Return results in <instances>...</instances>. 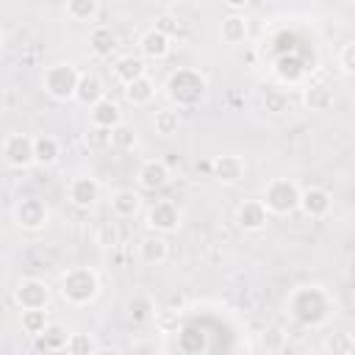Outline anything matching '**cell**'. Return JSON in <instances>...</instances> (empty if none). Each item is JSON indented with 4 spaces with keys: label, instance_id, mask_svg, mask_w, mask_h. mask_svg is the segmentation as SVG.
<instances>
[{
    "label": "cell",
    "instance_id": "6da1fadb",
    "mask_svg": "<svg viewBox=\"0 0 355 355\" xmlns=\"http://www.w3.org/2000/svg\"><path fill=\"white\" fill-rule=\"evenodd\" d=\"M286 311L305 327H319L330 319L333 313V297L324 286H300L288 294Z\"/></svg>",
    "mask_w": 355,
    "mask_h": 355
},
{
    "label": "cell",
    "instance_id": "7a4b0ae2",
    "mask_svg": "<svg viewBox=\"0 0 355 355\" xmlns=\"http://www.w3.org/2000/svg\"><path fill=\"white\" fill-rule=\"evenodd\" d=\"M205 94H208V80L200 69L180 67L166 80V97L178 108H194L205 100Z\"/></svg>",
    "mask_w": 355,
    "mask_h": 355
},
{
    "label": "cell",
    "instance_id": "3957f363",
    "mask_svg": "<svg viewBox=\"0 0 355 355\" xmlns=\"http://www.w3.org/2000/svg\"><path fill=\"white\" fill-rule=\"evenodd\" d=\"M58 291L61 297L75 305V308H83L89 302L97 300L100 294V277L92 266H69L67 272H61V280H58Z\"/></svg>",
    "mask_w": 355,
    "mask_h": 355
},
{
    "label": "cell",
    "instance_id": "277c9868",
    "mask_svg": "<svg viewBox=\"0 0 355 355\" xmlns=\"http://www.w3.org/2000/svg\"><path fill=\"white\" fill-rule=\"evenodd\" d=\"M80 75H83V72H80L75 64H69V61L53 64V67H47L44 75H42V89H44L53 100H58V103L75 100Z\"/></svg>",
    "mask_w": 355,
    "mask_h": 355
},
{
    "label": "cell",
    "instance_id": "5b68a950",
    "mask_svg": "<svg viewBox=\"0 0 355 355\" xmlns=\"http://www.w3.org/2000/svg\"><path fill=\"white\" fill-rule=\"evenodd\" d=\"M300 194H302V189H300L291 178H272V180L263 186L261 200L266 202L269 214L286 216V214H291V211L300 208Z\"/></svg>",
    "mask_w": 355,
    "mask_h": 355
},
{
    "label": "cell",
    "instance_id": "8992f818",
    "mask_svg": "<svg viewBox=\"0 0 355 355\" xmlns=\"http://www.w3.org/2000/svg\"><path fill=\"white\" fill-rule=\"evenodd\" d=\"M3 161L11 169H28L31 164H36L33 136H28V133H8L3 139Z\"/></svg>",
    "mask_w": 355,
    "mask_h": 355
},
{
    "label": "cell",
    "instance_id": "52a82bcc",
    "mask_svg": "<svg viewBox=\"0 0 355 355\" xmlns=\"http://www.w3.org/2000/svg\"><path fill=\"white\" fill-rule=\"evenodd\" d=\"M47 219H50V211H47L44 200H39V197H22L14 205V222H17V227H22L28 233L42 230L47 225Z\"/></svg>",
    "mask_w": 355,
    "mask_h": 355
},
{
    "label": "cell",
    "instance_id": "ba28073f",
    "mask_svg": "<svg viewBox=\"0 0 355 355\" xmlns=\"http://www.w3.org/2000/svg\"><path fill=\"white\" fill-rule=\"evenodd\" d=\"M14 302L19 311L28 308H47L50 305V286L39 277H22L14 288Z\"/></svg>",
    "mask_w": 355,
    "mask_h": 355
},
{
    "label": "cell",
    "instance_id": "9c48e42d",
    "mask_svg": "<svg viewBox=\"0 0 355 355\" xmlns=\"http://www.w3.org/2000/svg\"><path fill=\"white\" fill-rule=\"evenodd\" d=\"M233 222L244 233H258L269 222V208H266L263 200H244V202H239V208L233 214Z\"/></svg>",
    "mask_w": 355,
    "mask_h": 355
},
{
    "label": "cell",
    "instance_id": "30bf717a",
    "mask_svg": "<svg viewBox=\"0 0 355 355\" xmlns=\"http://www.w3.org/2000/svg\"><path fill=\"white\" fill-rule=\"evenodd\" d=\"M180 219H183V214H180V208L172 200H158L147 211V227L155 230V233H172V230H178L180 227Z\"/></svg>",
    "mask_w": 355,
    "mask_h": 355
},
{
    "label": "cell",
    "instance_id": "8fae6325",
    "mask_svg": "<svg viewBox=\"0 0 355 355\" xmlns=\"http://www.w3.org/2000/svg\"><path fill=\"white\" fill-rule=\"evenodd\" d=\"M244 172H247V164H244L241 155L227 153V155H216V158L211 161V178H214L216 183H222V186H236V183H241V180H244Z\"/></svg>",
    "mask_w": 355,
    "mask_h": 355
},
{
    "label": "cell",
    "instance_id": "7c38bea8",
    "mask_svg": "<svg viewBox=\"0 0 355 355\" xmlns=\"http://www.w3.org/2000/svg\"><path fill=\"white\" fill-rule=\"evenodd\" d=\"M67 197L78 208H92L100 200V183L92 175H75L67 186Z\"/></svg>",
    "mask_w": 355,
    "mask_h": 355
},
{
    "label": "cell",
    "instance_id": "4fadbf2b",
    "mask_svg": "<svg viewBox=\"0 0 355 355\" xmlns=\"http://www.w3.org/2000/svg\"><path fill=\"white\" fill-rule=\"evenodd\" d=\"M333 208V197L327 189L322 186H311V189H302L300 194V211L308 216V219H324Z\"/></svg>",
    "mask_w": 355,
    "mask_h": 355
},
{
    "label": "cell",
    "instance_id": "5bb4252c",
    "mask_svg": "<svg viewBox=\"0 0 355 355\" xmlns=\"http://www.w3.org/2000/svg\"><path fill=\"white\" fill-rule=\"evenodd\" d=\"M136 178H139V186H141L144 191H161V189L169 183L172 172H169V166H166L161 158H150V161H144V164L139 166Z\"/></svg>",
    "mask_w": 355,
    "mask_h": 355
},
{
    "label": "cell",
    "instance_id": "9a60e30c",
    "mask_svg": "<svg viewBox=\"0 0 355 355\" xmlns=\"http://www.w3.org/2000/svg\"><path fill=\"white\" fill-rule=\"evenodd\" d=\"M139 50H141V55L150 58V61H164V58L169 55V50H172V36H166L164 31H158V28L153 25V28H147V31L141 33Z\"/></svg>",
    "mask_w": 355,
    "mask_h": 355
},
{
    "label": "cell",
    "instance_id": "2e32d148",
    "mask_svg": "<svg viewBox=\"0 0 355 355\" xmlns=\"http://www.w3.org/2000/svg\"><path fill=\"white\" fill-rule=\"evenodd\" d=\"M139 258L144 263H150V266L164 263L169 258V241L164 239V233H155L153 230V233L141 236V241H139Z\"/></svg>",
    "mask_w": 355,
    "mask_h": 355
},
{
    "label": "cell",
    "instance_id": "e0dca14e",
    "mask_svg": "<svg viewBox=\"0 0 355 355\" xmlns=\"http://www.w3.org/2000/svg\"><path fill=\"white\" fill-rule=\"evenodd\" d=\"M89 119H92V125H97V128L114 130V128L122 122V111H119V105H116L111 97H103V100H97V103L89 108Z\"/></svg>",
    "mask_w": 355,
    "mask_h": 355
},
{
    "label": "cell",
    "instance_id": "ac0fdd59",
    "mask_svg": "<svg viewBox=\"0 0 355 355\" xmlns=\"http://www.w3.org/2000/svg\"><path fill=\"white\" fill-rule=\"evenodd\" d=\"M116 44H119V39H116L114 28H108V25H94V28L89 31V47H92L94 55L108 58V55L116 50Z\"/></svg>",
    "mask_w": 355,
    "mask_h": 355
},
{
    "label": "cell",
    "instance_id": "d6986e66",
    "mask_svg": "<svg viewBox=\"0 0 355 355\" xmlns=\"http://www.w3.org/2000/svg\"><path fill=\"white\" fill-rule=\"evenodd\" d=\"M141 75H147V67H144V58H141V55L128 53V55H119V58L114 61V78H116L122 86L130 83V80H136V78H141Z\"/></svg>",
    "mask_w": 355,
    "mask_h": 355
},
{
    "label": "cell",
    "instance_id": "ffe728a7",
    "mask_svg": "<svg viewBox=\"0 0 355 355\" xmlns=\"http://www.w3.org/2000/svg\"><path fill=\"white\" fill-rule=\"evenodd\" d=\"M302 103L308 111H330L336 97H333V89L324 86V83H311L302 89Z\"/></svg>",
    "mask_w": 355,
    "mask_h": 355
},
{
    "label": "cell",
    "instance_id": "44dd1931",
    "mask_svg": "<svg viewBox=\"0 0 355 355\" xmlns=\"http://www.w3.org/2000/svg\"><path fill=\"white\" fill-rule=\"evenodd\" d=\"M125 100L130 103V105H136V108H141V105H147V103H153V97H155V83L147 78V75H141V78H136V80H130V83H125Z\"/></svg>",
    "mask_w": 355,
    "mask_h": 355
},
{
    "label": "cell",
    "instance_id": "7402d4cb",
    "mask_svg": "<svg viewBox=\"0 0 355 355\" xmlns=\"http://www.w3.org/2000/svg\"><path fill=\"white\" fill-rule=\"evenodd\" d=\"M139 205H141V197H139V191H133V189H116V191L111 194V211H114L119 219L136 216Z\"/></svg>",
    "mask_w": 355,
    "mask_h": 355
},
{
    "label": "cell",
    "instance_id": "603a6c76",
    "mask_svg": "<svg viewBox=\"0 0 355 355\" xmlns=\"http://www.w3.org/2000/svg\"><path fill=\"white\" fill-rule=\"evenodd\" d=\"M247 33H250V25L241 14H227L219 25V36L225 44H241L247 39Z\"/></svg>",
    "mask_w": 355,
    "mask_h": 355
},
{
    "label": "cell",
    "instance_id": "cb8c5ba5",
    "mask_svg": "<svg viewBox=\"0 0 355 355\" xmlns=\"http://www.w3.org/2000/svg\"><path fill=\"white\" fill-rule=\"evenodd\" d=\"M103 97H105V86H103V80H100L97 75H92V72H83V75H80V83H78V94H75V100L92 108V105H94L97 100H103Z\"/></svg>",
    "mask_w": 355,
    "mask_h": 355
},
{
    "label": "cell",
    "instance_id": "d4e9b609",
    "mask_svg": "<svg viewBox=\"0 0 355 355\" xmlns=\"http://www.w3.org/2000/svg\"><path fill=\"white\" fill-rule=\"evenodd\" d=\"M67 341H69V333L61 324H55V322H50L36 336V347L44 349V352H61V349H67Z\"/></svg>",
    "mask_w": 355,
    "mask_h": 355
},
{
    "label": "cell",
    "instance_id": "484cf974",
    "mask_svg": "<svg viewBox=\"0 0 355 355\" xmlns=\"http://www.w3.org/2000/svg\"><path fill=\"white\" fill-rule=\"evenodd\" d=\"M305 72H308V67H302V61H300L294 53L280 55V58L275 61V75H277L283 83H300V80L305 78Z\"/></svg>",
    "mask_w": 355,
    "mask_h": 355
},
{
    "label": "cell",
    "instance_id": "4316f807",
    "mask_svg": "<svg viewBox=\"0 0 355 355\" xmlns=\"http://www.w3.org/2000/svg\"><path fill=\"white\" fill-rule=\"evenodd\" d=\"M33 155H36V164H42V166L55 164L58 155H61V144H58V139L50 136V133L33 136Z\"/></svg>",
    "mask_w": 355,
    "mask_h": 355
},
{
    "label": "cell",
    "instance_id": "83f0119b",
    "mask_svg": "<svg viewBox=\"0 0 355 355\" xmlns=\"http://www.w3.org/2000/svg\"><path fill=\"white\" fill-rule=\"evenodd\" d=\"M183 108H158L155 116H153V128L158 136H175L183 125V116H180Z\"/></svg>",
    "mask_w": 355,
    "mask_h": 355
},
{
    "label": "cell",
    "instance_id": "f1b7e54d",
    "mask_svg": "<svg viewBox=\"0 0 355 355\" xmlns=\"http://www.w3.org/2000/svg\"><path fill=\"white\" fill-rule=\"evenodd\" d=\"M128 316H130L136 324L150 322V319L155 316V302H153V297H147V294H133V297L128 300Z\"/></svg>",
    "mask_w": 355,
    "mask_h": 355
},
{
    "label": "cell",
    "instance_id": "f546056e",
    "mask_svg": "<svg viewBox=\"0 0 355 355\" xmlns=\"http://www.w3.org/2000/svg\"><path fill=\"white\" fill-rule=\"evenodd\" d=\"M19 324H22V333H28V336L36 338V336L50 324L47 308H28V311H19Z\"/></svg>",
    "mask_w": 355,
    "mask_h": 355
},
{
    "label": "cell",
    "instance_id": "4dcf8cb0",
    "mask_svg": "<svg viewBox=\"0 0 355 355\" xmlns=\"http://www.w3.org/2000/svg\"><path fill=\"white\" fill-rule=\"evenodd\" d=\"M100 14V0H67V17L75 22H92Z\"/></svg>",
    "mask_w": 355,
    "mask_h": 355
},
{
    "label": "cell",
    "instance_id": "1f68e13d",
    "mask_svg": "<svg viewBox=\"0 0 355 355\" xmlns=\"http://www.w3.org/2000/svg\"><path fill=\"white\" fill-rule=\"evenodd\" d=\"M136 130L130 128V125H125V122H119L114 130H111V147H116V150H122V153H128V150H133L136 147Z\"/></svg>",
    "mask_w": 355,
    "mask_h": 355
},
{
    "label": "cell",
    "instance_id": "d6a6232c",
    "mask_svg": "<svg viewBox=\"0 0 355 355\" xmlns=\"http://www.w3.org/2000/svg\"><path fill=\"white\" fill-rule=\"evenodd\" d=\"M67 352L69 355H92V352H97V344L89 333H69Z\"/></svg>",
    "mask_w": 355,
    "mask_h": 355
},
{
    "label": "cell",
    "instance_id": "836d02e7",
    "mask_svg": "<svg viewBox=\"0 0 355 355\" xmlns=\"http://www.w3.org/2000/svg\"><path fill=\"white\" fill-rule=\"evenodd\" d=\"M322 347L327 352H355V338L349 333H333Z\"/></svg>",
    "mask_w": 355,
    "mask_h": 355
},
{
    "label": "cell",
    "instance_id": "e575fe53",
    "mask_svg": "<svg viewBox=\"0 0 355 355\" xmlns=\"http://www.w3.org/2000/svg\"><path fill=\"white\" fill-rule=\"evenodd\" d=\"M86 147H92V150H105V147H111V130L92 125V128L86 130Z\"/></svg>",
    "mask_w": 355,
    "mask_h": 355
},
{
    "label": "cell",
    "instance_id": "d590c367",
    "mask_svg": "<svg viewBox=\"0 0 355 355\" xmlns=\"http://www.w3.org/2000/svg\"><path fill=\"white\" fill-rule=\"evenodd\" d=\"M338 69L344 75H352L355 78V39L347 42L341 50H338Z\"/></svg>",
    "mask_w": 355,
    "mask_h": 355
},
{
    "label": "cell",
    "instance_id": "8d00e7d4",
    "mask_svg": "<svg viewBox=\"0 0 355 355\" xmlns=\"http://www.w3.org/2000/svg\"><path fill=\"white\" fill-rule=\"evenodd\" d=\"M155 28H158V31H164L166 36H175L180 25H178V19H175V17H169V14H164V17H158V19H155Z\"/></svg>",
    "mask_w": 355,
    "mask_h": 355
},
{
    "label": "cell",
    "instance_id": "74e56055",
    "mask_svg": "<svg viewBox=\"0 0 355 355\" xmlns=\"http://www.w3.org/2000/svg\"><path fill=\"white\" fill-rule=\"evenodd\" d=\"M222 3H225L230 11H241V8H247V6H250V0H222Z\"/></svg>",
    "mask_w": 355,
    "mask_h": 355
},
{
    "label": "cell",
    "instance_id": "f35d334b",
    "mask_svg": "<svg viewBox=\"0 0 355 355\" xmlns=\"http://www.w3.org/2000/svg\"><path fill=\"white\" fill-rule=\"evenodd\" d=\"M155 3H158L161 8H175V6L180 3V0H155Z\"/></svg>",
    "mask_w": 355,
    "mask_h": 355
}]
</instances>
